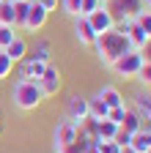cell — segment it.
Segmentation results:
<instances>
[{"label": "cell", "mask_w": 151, "mask_h": 153, "mask_svg": "<svg viewBox=\"0 0 151 153\" xmlns=\"http://www.w3.org/2000/svg\"><path fill=\"white\" fill-rule=\"evenodd\" d=\"M93 49H96V57H99L102 66H113L121 55H126V52L132 49V44H129V38H126L124 33H118L116 27H113V30L96 36Z\"/></svg>", "instance_id": "cell-1"}, {"label": "cell", "mask_w": 151, "mask_h": 153, "mask_svg": "<svg viewBox=\"0 0 151 153\" xmlns=\"http://www.w3.org/2000/svg\"><path fill=\"white\" fill-rule=\"evenodd\" d=\"M148 153H151V150H148Z\"/></svg>", "instance_id": "cell-41"}, {"label": "cell", "mask_w": 151, "mask_h": 153, "mask_svg": "<svg viewBox=\"0 0 151 153\" xmlns=\"http://www.w3.org/2000/svg\"><path fill=\"white\" fill-rule=\"evenodd\" d=\"M137 52H140V57H143V63H151V38H148V41H146Z\"/></svg>", "instance_id": "cell-33"}, {"label": "cell", "mask_w": 151, "mask_h": 153, "mask_svg": "<svg viewBox=\"0 0 151 153\" xmlns=\"http://www.w3.org/2000/svg\"><path fill=\"white\" fill-rule=\"evenodd\" d=\"M132 148H135L137 153H148L151 150V131H137V134H132Z\"/></svg>", "instance_id": "cell-18"}, {"label": "cell", "mask_w": 151, "mask_h": 153, "mask_svg": "<svg viewBox=\"0 0 151 153\" xmlns=\"http://www.w3.org/2000/svg\"><path fill=\"white\" fill-rule=\"evenodd\" d=\"M77 140V123H71V120H61L58 128H55V148H61V145H69Z\"/></svg>", "instance_id": "cell-10"}, {"label": "cell", "mask_w": 151, "mask_h": 153, "mask_svg": "<svg viewBox=\"0 0 151 153\" xmlns=\"http://www.w3.org/2000/svg\"><path fill=\"white\" fill-rule=\"evenodd\" d=\"M28 49H30V47H28V41H25V38H22V36H14V38H11V44H8V47H6L3 52H6V55L11 57L14 63H20V60H25Z\"/></svg>", "instance_id": "cell-11"}, {"label": "cell", "mask_w": 151, "mask_h": 153, "mask_svg": "<svg viewBox=\"0 0 151 153\" xmlns=\"http://www.w3.org/2000/svg\"><path fill=\"white\" fill-rule=\"evenodd\" d=\"M124 36L129 38V44H132V49H140V47H143V44L148 41V36H146V33H143V30L137 27V22H135V19H132V25H129V30H126Z\"/></svg>", "instance_id": "cell-16"}, {"label": "cell", "mask_w": 151, "mask_h": 153, "mask_svg": "<svg viewBox=\"0 0 151 153\" xmlns=\"http://www.w3.org/2000/svg\"><path fill=\"white\" fill-rule=\"evenodd\" d=\"M96 99H99L102 104H107L110 109H113V107H124V96L118 93V88H113V85H104V88L96 93Z\"/></svg>", "instance_id": "cell-13"}, {"label": "cell", "mask_w": 151, "mask_h": 153, "mask_svg": "<svg viewBox=\"0 0 151 153\" xmlns=\"http://www.w3.org/2000/svg\"><path fill=\"white\" fill-rule=\"evenodd\" d=\"M0 3H6V0H0Z\"/></svg>", "instance_id": "cell-39"}, {"label": "cell", "mask_w": 151, "mask_h": 153, "mask_svg": "<svg viewBox=\"0 0 151 153\" xmlns=\"http://www.w3.org/2000/svg\"><path fill=\"white\" fill-rule=\"evenodd\" d=\"M28 8H30V0H14V27H25V19H28Z\"/></svg>", "instance_id": "cell-17"}, {"label": "cell", "mask_w": 151, "mask_h": 153, "mask_svg": "<svg viewBox=\"0 0 151 153\" xmlns=\"http://www.w3.org/2000/svg\"><path fill=\"white\" fill-rule=\"evenodd\" d=\"M140 126H143V118H140V112L132 107V109H126V118L121 120V128L124 131H129V134H137L140 131Z\"/></svg>", "instance_id": "cell-15"}, {"label": "cell", "mask_w": 151, "mask_h": 153, "mask_svg": "<svg viewBox=\"0 0 151 153\" xmlns=\"http://www.w3.org/2000/svg\"><path fill=\"white\" fill-rule=\"evenodd\" d=\"M107 112H110L107 104H102L99 99H88V115L93 120H107Z\"/></svg>", "instance_id": "cell-20"}, {"label": "cell", "mask_w": 151, "mask_h": 153, "mask_svg": "<svg viewBox=\"0 0 151 153\" xmlns=\"http://www.w3.org/2000/svg\"><path fill=\"white\" fill-rule=\"evenodd\" d=\"M85 118H91V115H88V99L80 96V93H74L71 99H69V104H66V120H71V123L80 126Z\"/></svg>", "instance_id": "cell-6"}, {"label": "cell", "mask_w": 151, "mask_h": 153, "mask_svg": "<svg viewBox=\"0 0 151 153\" xmlns=\"http://www.w3.org/2000/svg\"><path fill=\"white\" fill-rule=\"evenodd\" d=\"M25 57H30V60H39V63H50V57H52V44L47 41V38H39V41H36V47L28 49Z\"/></svg>", "instance_id": "cell-12"}, {"label": "cell", "mask_w": 151, "mask_h": 153, "mask_svg": "<svg viewBox=\"0 0 151 153\" xmlns=\"http://www.w3.org/2000/svg\"><path fill=\"white\" fill-rule=\"evenodd\" d=\"M47 11L36 3V0H30V8H28V19H25V27L22 30H28V33H36V30H41L44 25H47Z\"/></svg>", "instance_id": "cell-7"}, {"label": "cell", "mask_w": 151, "mask_h": 153, "mask_svg": "<svg viewBox=\"0 0 151 153\" xmlns=\"http://www.w3.org/2000/svg\"><path fill=\"white\" fill-rule=\"evenodd\" d=\"M121 153H137V150L132 148V145H126V148H121Z\"/></svg>", "instance_id": "cell-36"}, {"label": "cell", "mask_w": 151, "mask_h": 153, "mask_svg": "<svg viewBox=\"0 0 151 153\" xmlns=\"http://www.w3.org/2000/svg\"><path fill=\"white\" fill-rule=\"evenodd\" d=\"M135 79H140V85L151 90V63H143V66H140V71H137Z\"/></svg>", "instance_id": "cell-26"}, {"label": "cell", "mask_w": 151, "mask_h": 153, "mask_svg": "<svg viewBox=\"0 0 151 153\" xmlns=\"http://www.w3.org/2000/svg\"><path fill=\"white\" fill-rule=\"evenodd\" d=\"M93 142V140H91ZM85 142H80V140H74V142H69V145H61V148H55V153H85Z\"/></svg>", "instance_id": "cell-25"}, {"label": "cell", "mask_w": 151, "mask_h": 153, "mask_svg": "<svg viewBox=\"0 0 151 153\" xmlns=\"http://www.w3.org/2000/svg\"><path fill=\"white\" fill-rule=\"evenodd\" d=\"M132 99H135V109L140 112V118H148L151 120V90L143 88V90H137L135 96H132Z\"/></svg>", "instance_id": "cell-14"}, {"label": "cell", "mask_w": 151, "mask_h": 153, "mask_svg": "<svg viewBox=\"0 0 151 153\" xmlns=\"http://www.w3.org/2000/svg\"><path fill=\"white\" fill-rule=\"evenodd\" d=\"M0 25L14 27V0H6V3H0ZM14 30H17V27H14Z\"/></svg>", "instance_id": "cell-22"}, {"label": "cell", "mask_w": 151, "mask_h": 153, "mask_svg": "<svg viewBox=\"0 0 151 153\" xmlns=\"http://www.w3.org/2000/svg\"><path fill=\"white\" fill-rule=\"evenodd\" d=\"M0 120H3V118H0Z\"/></svg>", "instance_id": "cell-40"}, {"label": "cell", "mask_w": 151, "mask_h": 153, "mask_svg": "<svg viewBox=\"0 0 151 153\" xmlns=\"http://www.w3.org/2000/svg\"><path fill=\"white\" fill-rule=\"evenodd\" d=\"M140 66H143V57H140V52L137 49H129L126 55H121L116 63H113L110 68L118 74V79H135L137 76V71H140Z\"/></svg>", "instance_id": "cell-3"}, {"label": "cell", "mask_w": 151, "mask_h": 153, "mask_svg": "<svg viewBox=\"0 0 151 153\" xmlns=\"http://www.w3.org/2000/svg\"><path fill=\"white\" fill-rule=\"evenodd\" d=\"M39 88H41V93H44V99H50V96H58V90L63 88L61 71L55 68V66L47 63V68H44V74H41V79H39Z\"/></svg>", "instance_id": "cell-5"}, {"label": "cell", "mask_w": 151, "mask_h": 153, "mask_svg": "<svg viewBox=\"0 0 151 153\" xmlns=\"http://www.w3.org/2000/svg\"><path fill=\"white\" fill-rule=\"evenodd\" d=\"M88 25L93 27V33H107V30H113V27H116V16H113V11L107 8V6H99L96 11H91L88 16Z\"/></svg>", "instance_id": "cell-4"}, {"label": "cell", "mask_w": 151, "mask_h": 153, "mask_svg": "<svg viewBox=\"0 0 151 153\" xmlns=\"http://www.w3.org/2000/svg\"><path fill=\"white\" fill-rule=\"evenodd\" d=\"M126 109H129V107H113V109L107 112V120H113V123L121 126V120L126 118Z\"/></svg>", "instance_id": "cell-29"}, {"label": "cell", "mask_w": 151, "mask_h": 153, "mask_svg": "<svg viewBox=\"0 0 151 153\" xmlns=\"http://www.w3.org/2000/svg\"><path fill=\"white\" fill-rule=\"evenodd\" d=\"M85 153H102V150H99V140H93V142H88Z\"/></svg>", "instance_id": "cell-35"}, {"label": "cell", "mask_w": 151, "mask_h": 153, "mask_svg": "<svg viewBox=\"0 0 151 153\" xmlns=\"http://www.w3.org/2000/svg\"><path fill=\"white\" fill-rule=\"evenodd\" d=\"M116 131H118V123H113V120H99V123H96V140H113V137H116Z\"/></svg>", "instance_id": "cell-21"}, {"label": "cell", "mask_w": 151, "mask_h": 153, "mask_svg": "<svg viewBox=\"0 0 151 153\" xmlns=\"http://www.w3.org/2000/svg\"><path fill=\"white\" fill-rule=\"evenodd\" d=\"M74 38L83 47H93V41H96V33H93V27L88 25L85 16H74Z\"/></svg>", "instance_id": "cell-9"}, {"label": "cell", "mask_w": 151, "mask_h": 153, "mask_svg": "<svg viewBox=\"0 0 151 153\" xmlns=\"http://www.w3.org/2000/svg\"><path fill=\"white\" fill-rule=\"evenodd\" d=\"M61 6H63V14H69L71 19L80 16V0H61Z\"/></svg>", "instance_id": "cell-28"}, {"label": "cell", "mask_w": 151, "mask_h": 153, "mask_svg": "<svg viewBox=\"0 0 151 153\" xmlns=\"http://www.w3.org/2000/svg\"><path fill=\"white\" fill-rule=\"evenodd\" d=\"M11 71H14V60H11V57H8L3 49H0V82H3V79H8V76H11Z\"/></svg>", "instance_id": "cell-24"}, {"label": "cell", "mask_w": 151, "mask_h": 153, "mask_svg": "<svg viewBox=\"0 0 151 153\" xmlns=\"http://www.w3.org/2000/svg\"><path fill=\"white\" fill-rule=\"evenodd\" d=\"M36 3H39V6H41V8L47 11V14H50V11H55V8H58V0H36Z\"/></svg>", "instance_id": "cell-34"}, {"label": "cell", "mask_w": 151, "mask_h": 153, "mask_svg": "<svg viewBox=\"0 0 151 153\" xmlns=\"http://www.w3.org/2000/svg\"><path fill=\"white\" fill-rule=\"evenodd\" d=\"M41 101H44V93H41L39 82H28V79H17L14 82V88H11V104L17 109L30 112V109L39 107Z\"/></svg>", "instance_id": "cell-2"}, {"label": "cell", "mask_w": 151, "mask_h": 153, "mask_svg": "<svg viewBox=\"0 0 151 153\" xmlns=\"http://www.w3.org/2000/svg\"><path fill=\"white\" fill-rule=\"evenodd\" d=\"M99 3H102V6H104V3H113V0H99Z\"/></svg>", "instance_id": "cell-38"}, {"label": "cell", "mask_w": 151, "mask_h": 153, "mask_svg": "<svg viewBox=\"0 0 151 153\" xmlns=\"http://www.w3.org/2000/svg\"><path fill=\"white\" fill-rule=\"evenodd\" d=\"M47 63H39V60H30V57H25V60H20V79H28V82H39L41 74H44Z\"/></svg>", "instance_id": "cell-8"}, {"label": "cell", "mask_w": 151, "mask_h": 153, "mask_svg": "<svg viewBox=\"0 0 151 153\" xmlns=\"http://www.w3.org/2000/svg\"><path fill=\"white\" fill-rule=\"evenodd\" d=\"M113 3H118L121 16H132L135 19V14L143 11V0H113Z\"/></svg>", "instance_id": "cell-19"}, {"label": "cell", "mask_w": 151, "mask_h": 153, "mask_svg": "<svg viewBox=\"0 0 151 153\" xmlns=\"http://www.w3.org/2000/svg\"><path fill=\"white\" fill-rule=\"evenodd\" d=\"M99 150L102 153H121V148L113 142V140H99Z\"/></svg>", "instance_id": "cell-32"}, {"label": "cell", "mask_w": 151, "mask_h": 153, "mask_svg": "<svg viewBox=\"0 0 151 153\" xmlns=\"http://www.w3.org/2000/svg\"><path fill=\"white\" fill-rule=\"evenodd\" d=\"M113 142H116L118 148H126V145L132 142V134H129V131H124V128L118 126V131H116V137H113Z\"/></svg>", "instance_id": "cell-30"}, {"label": "cell", "mask_w": 151, "mask_h": 153, "mask_svg": "<svg viewBox=\"0 0 151 153\" xmlns=\"http://www.w3.org/2000/svg\"><path fill=\"white\" fill-rule=\"evenodd\" d=\"M102 3H99V0H80V16H88L91 11H96Z\"/></svg>", "instance_id": "cell-31"}, {"label": "cell", "mask_w": 151, "mask_h": 153, "mask_svg": "<svg viewBox=\"0 0 151 153\" xmlns=\"http://www.w3.org/2000/svg\"><path fill=\"white\" fill-rule=\"evenodd\" d=\"M17 36V30L14 27H8V25H0V49H6L8 44H11V38Z\"/></svg>", "instance_id": "cell-27"}, {"label": "cell", "mask_w": 151, "mask_h": 153, "mask_svg": "<svg viewBox=\"0 0 151 153\" xmlns=\"http://www.w3.org/2000/svg\"><path fill=\"white\" fill-rule=\"evenodd\" d=\"M143 8H148V11H151V0H143Z\"/></svg>", "instance_id": "cell-37"}, {"label": "cell", "mask_w": 151, "mask_h": 153, "mask_svg": "<svg viewBox=\"0 0 151 153\" xmlns=\"http://www.w3.org/2000/svg\"><path fill=\"white\" fill-rule=\"evenodd\" d=\"M135 22H137V27L151 38V11H148V8H143V11L135 14Z\"/></svg>", "instance_id": "cell-23"}]
</instances>
